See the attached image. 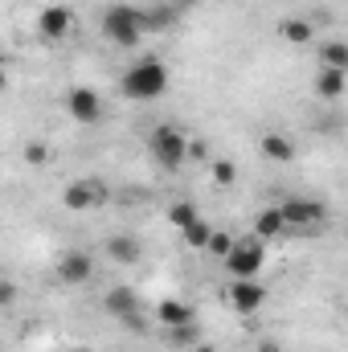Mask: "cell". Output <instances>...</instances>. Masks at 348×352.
I'll return each instance as SVG.
<instances>
[{
  "mask_svg": "<svg viewBox=\"0 0 348 352\" xmlns=\"http://www.w3.org/2000/svg\"><path fill=\"white\" fill-rule=\"evenodd\" d=\"M168 66L164 62H156V58H144V62H131L127 70H123V78H119V90L131 98V102H152V98H160L164 90H168Z\"/></svg>",
  "mask_w": 348,
  "mask_h": 352,
  "instance_id": "1",
  "label": "cell"
},
{
  "mask_svg": "<svg viewBox=\"0 0 348 352\" xmlns=\"http://www.w3.org/2000/svg\"><path fill=\"white\" fill-rule=\"evenodd\" d=\"M144 33H148L144 8H135V4H111V8L102 12V37H107V41L131 50V45H140Z\"/></svg>",
  "mask_w": 348,
  "mask_h": 352,
  "instance_id": "2",
  "label": "cell"
},
{
  "mask_svg": "<svg viewBox=\"0 0 348 352\" xmlns=\"http://www.w3.org/2000/svg\"><path fill=\"white\" fill-rule=\"evenodd\" d=\"M148 152H152V160H156L160 168L176 173V168L188 160V140L176 131L173 123H160V127H152V135H148Z\"/></svg>",
  "mask_w": 348,
  "mask_h": 352,
  "instance_id": "3",
  "label": "cell"
},
{
  "mask_svg": "<svg viewBox=\"0 0 348 352\" xmlns=\"http://www.w3.org/2000/svg\"><path fill=\"white\" fill-rule=\"evenodd\" d=\"M221 263H226V274H234V278H254V274H262V263H266V242L259 234L238 238L230 258H221Z\"/></svg>",
  "mask_w": 348,
  "mask_h": 352,
  "instance_id": "4",
  "label": "cell"
},
{
  "mask_svg": "<svg viewBox=\"0 0 348 352\" xmlns=\"http://www.w3.org/2000/svg\"><path fill=\"white\" fill-rule=\"evenodd\" d=\"M107 201H111V188H107V180H98V176H78V180L66 184V192H62V205L74 209V213H90V209H98V205H107Z\"/></svg>",
  "mask_w": 348,
  "mask_h": 352,
  "instance_id": "5",
  "label": "cell"
},
{
  "mask_svg": "<svg viewBox=\"0 0 348 352\" xmlns=\"http://www.w3.org/2000/svg\"><path fill=\"white\" fill-rule=\"evenodd\" d=\"M279 209H283V217H287V234H291V230H295V234H299V230H316V226L328 217V209H324L320 201H312V197H287Z\"/></svg>",
  "mask_w": 348,
  "mask_h": 352,
  "instance_id": "6",
  "label": "cell"
},
{
  "mask_svg": "<svg viewBox=\"0 0 348 352\" xmlns=\"http://www.w3.org/2000/svg\"><path fill=\"white\" fill-rule=\"evenodd\" d=\"M226 299H230V307L238 316H254L266 303V283H259V278H234L226 287Z\"/></svg>",
  "mask_w": 348,
  "mask_h": 352,
  "instance_id": "7",
  "label": "cell"
},
{
  "mask_svg": "<svg viewBox=\"0 0 348 352\" xmlns=\"http://www.w3.org/2000/svg\"><path fill=\"white\" fill-rule=\"evenodd\" d=\"M66 115H70L74 123H98V119H102V94L94 87L66 90Z\"/></svg>",
  "mask_w": 348,
  "mask_h": 352,
  "instance_id": "8",
  "label": "cell"
},
{
  "mask_svg": "<svg viewBox=\"0 0 348 352\" xmlns=\"http://www.w3.org/2000/svg\"><path fill=\"white\" fill-rule=\"evenodd\" d=\"M58 283L62 287H83L90 283V274H94V258H90L87 250H66L62 258H58Z\"/></svg>",
  "mask_w": 348,
  "mask_h": 352,
  "instance_id": "9",
  "label": "cell"
},
{
  "mask_svg": "<svg viewBox=\"0 0 348 352\" xmlns=\"http://www.w3.org/2000/svg\"><path fill=\"white\" fill-rule=\"evenodd\" d=\"M70 29H74V12H70L66 4H45V8H41V16H37V33H41L45 41H62Z\"/></svg>",
  "mask_w": 348,
  "mask_h": 352,
  "instance_id": "10",
  "label": "cell"
},
{
  "mask_svg": "<svg viewBox=\"0 0 348 352\" xmlns=\"http://www.w3.org/2000/svg\"><path fill=\"white\" fill-rule=\"evenodd\" d=\"M135 307H140V295H135L127 283H119V287H111V291L102 295V311L115 316V320H131Z\"/></svg>",
  "mask_w": 348,
  "mask_h": 352,
  "instance_id": "11",
  "label": "cell"
},
{
  "mask_svg": "<svg viewBox=\"0 0 348 352\" xmlns=\"http://www.w3.org/2000/svg\"><path fill=\"white\" fill-rule=\"evenodd\" d=\"M102 250H107L111 263H119V266H135L144 258V246H140L131 234H111V238L102 242Z\"/></svg>",
  "mask_w": 348,
  "mask_h": 352,
  "instance_id": "12",
  "label": "cell"
},
{
  "mask_svg": "<svg viewBox=\"0 0 348 352\" xmlns=\"http://www.w3.org/2000/svg\"><path fill=\"white\" fill-rule=\"evenodd\" d=\"M156 320H160V328H184V324H197V316H193V307H188L184 299H160V303H156Z\"/></svg>",
  "mask_w": 348,
  "mask_h": 352,
  "instance_id": "13",
  "label": "cell"
},
{
  "mask_svg": "<svg viewBox=\"0 0 348 352\" xmlns=\"http://www.w3.org/2000/svg\"><path fill=\"white\" fill-rule=\"evenodd\" d=\"M279 37H283L287 45H312V41H316V25H312L307 16H283V21H279Z\"/></svg>",
  "mask_w": 348,
  "mask_h": 352,
  "instance_id": "14",
  "label": "cell"
},
{
  "mask_svg": "<svg viewBox=\"0 0 348 352\" xmlns=\"http://www.w3.org/2000/svg\"><path fill=\"white\" fill-rule=\"evenodd\" d=\"M259 148H262V156L274 160V164H291V160H295V144H291L283 131H262Z\"/></svg>",
  "mask_w": 348,
  "mask_h": 352,
  "instance_id": "15",
  "label": "cell"
},
{
  "mask_svg": "<svg viewBox=\"0 0 348 352\" xmlns=\"http://www.w3.org/2000/svg\"><path fill=\"white\" fill-rule=\"evenodd\" d=\"M345 87H348V70H332V66H320L316 70V94L320 98H340L345 94Z\"/></svg>",
  "mask_w": 348,
  "mask_h": 352,
  "instance_id": "16",
  "label": "cell"
},
{
  "mask_svg": "<svg viewBox=\"0 0 348 352\" xmlns=\"http://www.w3.org/2000/svg\"><path fill=\"white\" fill-rule=\"evenodd\" d=\"M254 234H259L262 242H274V238H283V234H287V217H283V209H279V205L262 209L259 217H254Z\"/></svg>",
  "mask_w": 348,
  "mask_h": 352,
  "instance_id": "17",
  "label": "cell"
},
{
  "mask_svg": "<svg viewBox=\"0 0 348 352\" xmlns=\"http://www.w3.org/2000/svg\"><path fill=\"white\" fill-rule=\"evenodd\" d=\"M316 58H320V66L348 70V41H324V45H316Z\"/></svg>",
  "mask_w": 348,
  "mask_h": 352,
  "instance_id": "18",
  "label": "cell"
},
{
  "mask_svg": "<svg viewBox=\"0 0 348 352\" xmlns=\"http://www.w3.org/2000/svg\"><path fill=\"white\" fill-rule=\"evenodd\" d=\"M213 226L209 221H193L188 230H180V238H184V246H193V250H209V242H213Z\"/></svg>",
  "mask_w": 348,
  "mask_h": 352,
  "instance_id": "19",
  "label": "cell"
},
{
  "mask_svg": "<svg viewBox=\"0 0 348 352\" xmlns=\"http://www.w3.org/2000/svg\"><path fill=\"white\" fill-rule=\"evenodd\" d=\"M144 21H148V33H160V29L176 25V12L168 4H152V8H144Z\"/></svg>",
  "mask_w": 348,
  "mask_h": 352,
  "instance_id": "20",
  "label": "cell"
},
{
  "mask_svg": "<svg viewBox=\"0 0 348 352\" xmlns=\"http://www.w3.org/2000/svg\"><path fill=\"white\" fill-rule=\"evenodd\" d=\"M168 221H173L176 230H188L193 221H201V217H197V205H193V201H173V205H168Z\"/></svg>",
  "mask_w": 348,
  "mask_h": 352,
  "instance_id": "21",
  "label": "cell"
},
{
  "mask_svg": "<svg viewBox=\"0 0 348 352\" xmlns=\"http://www.w3.org/2000/svg\"><path fill=\"white\" fill-rule=\"evenodd\" d=\"M164 336H168V344H173V349L201 344V332H197V324H184V328H164Z\"/></svg>",
  "mask_w": 348,
  "mask_h": 352,
  "instance_id": "22",
  "label": "cell"
},
{
  "mask_svg": "<svg viewBox=\"0 0 348 352\" xmlns=\"http://www.w3.org/2000/svg\"><path fill=\"white\" fill-rule=\"evenodd\" d=\"M209 176H213L217 188H230V184L238 180V164H234V160H213V164H209Z\"/></svg>",
  "mask_w": 348,
  "mask_h": 352,
  "instance_id": "23",
  "label": "cell"
},
{
  "mask_svg": "<svg viewBox=\"0 0 348 352\" xmlns=\"http://www.w3.org/2000/svg\"><path fill=\"white\" fill-rule=\"evenodd\" d=\"M25 160H29V164H45V160H50V148H45V140H33V144H25Z\"/></svg>",
  "mask_w": 348,
  "mask_h": 352,
  "instance_id": "24",
  "label": "cell"
},
{
  "mask_svg": "<svg viewBox=\"0 0 348 352\" xmlns=\"http://www.w3.org/2000/svg\"><path fill=\"white\" fill-rule=\"evenodd\" d=\"M234 242H238V238H230V234H213V242H209V254H217V258H230Z\"/></svg>",
  "mask_w": 348,
  "mask_h": 352,
  "instance_id": "25",
  "label": "cell"
},
{
  "mask_svg": "<svg viewBox=\"0 0 348 352\" xmlns=\"http://www.w3.org/2000/svg\"><path fill=\"white\" fill-rule=\"evenodd\" d=\"M188 160H209V144L205 140H188Z\"/></svg>",
  "mask_w": 348,
  "mask_h": 352,
  "instance_id": "26",
  "label": "cell"
},
{
  "mask_svg": "<svg viewBox=\"0 0 348 352\" xmlns=\"http://www.w3.org/2000/svg\"><path fill=\"white\" fill-rule=\"evenodd\" d=\"M12 303H17V287L4 278V287H0V307H12Z\"/></svg>",
  "mask_w": 348,
  "mask_h": 352,
  "instance_id": "27",
  "label": "cell"
},
{
  "mask_svg": "<svg viewBox=\"0 0 348 352\" xmlns=\"http://www.w3.org/2000/svg\"><path fill=\"white\" fill-rule=\"evenodd\" d=\"M254 352H283V349H279V340H259V349Z\"/></svg>",
  "mask_w": 348,
  "mask_h": 352,
  "instance_id": "28",
  "label": "cell"
},
{
  "mask_svg": "<svg viewBox=\"0 0 348 352\" xmlns=\"http://www.w3.org/2000/svg\"><path fill=\"white\" fill-rule=\"evenodd\" d=\"M176 4H180V8H193V4H197V0H176Z\"/></svg>",
  "mask_w": 348,
  "mask_h": 352,
  "instance_id": "29",
  "label": "cell"
},
{
  "mask_svg": "<svg viewBox=\"0 0 348 352\" xmlns=\"http://www.w3.org/2000/svg\"><path fill=\"white\" fill-rule=\"evenodd\" d=\"M66 352H90V349H66Z\"/></svg>",
  "mask_w": 348,
  "mask_h": 352,
  "instance_id": "30",
  "label": "cell"
},
{
  "mask_svg": "<svg viewBox=\"0 0 348 352\" xmlns=\"http://www.w3.org/2000/svg\"><path fill=\"white\" fill-rule=\"evenodd\" d=\"M193 352H213V349H193Z\"/></svg>",
  "mask_w": 348,
  "mask_h": 352,
  "instance_id": "31",
  "label": "cell"
}]
</instances>
